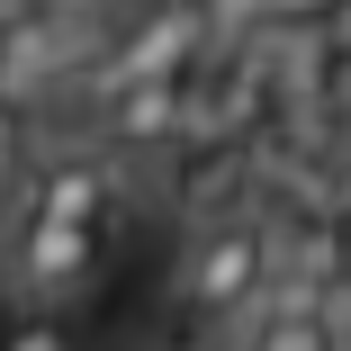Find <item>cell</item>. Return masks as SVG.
<instances>
[{
	"instance_id": "cell-6",
	"label": "cell",
	"mask_w": 351,
	"mask_h": 351,
	"mask_svg": "<svg viewBox=\"0 0 351 351\" xmlns=\"http://www.w3.org/2000/svg\"><path fill=\"white\" fill-rule=\"evenodd\" d=\"M315 90H324V117L351 135V36H324V73H315Z\"/></svg>"
},
{
	"instance_id": "cell-2",
	"label": "cell",
	"mask_w": 351,
	"mask_h": 351,
	"mask_svg": "<svg viewBox=\"0 0 351 351\" xmlns=\"http://www.w3.org/2000/svg\"><path fill=\"white\" fill-rule=\"evenodd\" d=\"M99 252H108V234H99V226L19 217V226H10V289H19V298H36V306H63V298H82V289H90Z\"/></svg>"
},
{
	"instance_id": "cell-4",
	"label": "cell",
	"mask_w": 351,
	"mask_h": 351,
	"mask_svg": "<svg viewBox=\"0 0 351 351\" xmlns=\"http://www.w3.org/2000/svg\"><path fill=\"white\" fill-rule=\"evenodd\" d=\"M108 145L117 154H145V145H171V135H189L198 126V90L189 82H126V90H108Z\"/></svg>"
},
{
	"instance_id": "cell-11",
	"label": "cell",
	"mask_w": 351,
	"mask_h": 351,
	"mask_svg": "<svg viewBox=\"0 0 351 351\" xmlns=\"http://www.w3.org/2000/svg\"><path fill=\"white\" fill-rule=\"evenodd\" d=\"M19 351H54V342H45V333H27V342H19Z\"/></svg>"
},
{
	"instance_id": "cell-9",
	"label": "cell",
	"mask_w": 351,
	"mask_h": 351,
	"mask_svg": "<svg viewBox=\"0 0 351 351\" xmlns=\"http://www.w3.org/2000/svg\"><path fill=\"white\" fill-rule=\"evenodd\" d=\"M289 10H315V19H333V10H342V0H289Z\"/></svg>"
},
{
	"instance_id": "cell-12",
	"label": "cell",
	"mask_w": 351,
	"mask_h": 351,
	"mask_svg": "<svg viewBox=\"0 0 351 351\" xmlns=\"http://www.w3.org/2000/svg\"><path fill=\"white\" fill-rule=\"evenodd\" d=\"M333 226H342V252H351V217H333Z\"/></svg>"
},
{
	"instance_id": "cell-3",
	"label": "cell",
	"mask_w": 351,
	"mask_h": 351,
	"mask_svg": "<svg viewBox=\"0 0 351 351\" xmlns=\"http://www.w3.org/2000/svg\"><path fill=\"white\" fill-rule=\"evenodd\" d=\"M19 217H63V226H99L108 234V217H117V171L99 162V154H63V162H45L36 180H27V207Z\"/></svg>"
},
{
	"instance_id": "cell-8",
	"label": "cell",
	"mask_w": 351,
	"mask_h": 351,
	"mask_svg": "<svg viewBox=\"0 0 351 351\" xmlns=\"http://www.w3.org/2000/svg\"><path fill=\"white\" fill-rule=\"evenodd\" d=\"M324 198H333V217H351V135L333 145V162H324Z\"/></svg>"
},
{
	"instance_id": "cell-5",
	"label": "cell",
	"mask_w": 351,
	"mask_h": 351,
	"mask_svg": "<svg viewBox=\"0 0 351 351\" xmlns=\"http://www.w3.org/2000/svg\"><path fill=\"white\" fill-rule=\"evenodd\" d=\"M243 351H333V315L306 289H270V306L243 315Z\"/></svg>"
},
{
	"instance_id": "cell-10",
	"label": "cell",
	"mask_w": 351,
	"mask_h": 351,
	"mask_svg": "<svg viewBox=\"0 0 351 351\" xmlns=\"http://www.w3.org/2000/svg\"><path fill=\"white\" fill-rule=\"evenodd\" d=\"M333 351H351V315H333Z\"/></svg>"
},
{
	"instance_id": "cell-1",
	"label": "cell",
	"mask_w": 351,
	"mask_h": 351,
	"mask_svg": "<svg viewBox=\"0 0 351 351\" xmlns=\"http://www.w3.org/2000/svg\"><path fill=\"white\" fill-rule=\"evenodd\" d=\"M279 289V243L261 217H217L198 243H189V270H180V306L198 324H234V315H261Z\"/></svg>"
},
{
	"instance_id": "cell-7",
	"label": "cell",
	"mask_w": 351,
	"mask_h": 351,
	"mask_svg": "<svg viewBox=\"0 0 351 351\" xmlns=\"http://www.w3.org/2000/svg\"><path fill=\"white\" fill-rule=\"evenodd\" d=\"M19 180H36V171H27V117L0 99V207L19 198Z\"/></svg>"
}]
</instances>
